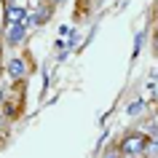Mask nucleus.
Returning <instances> with one entry per match:
<instances>
[{"mask_svg": "<svg viewBox=\"0 0 158 158\" xmlns=\"http://www.w3.org/2000/svg\"><path fill=\"white\" fill-rule=\"evenodd\" d=\"M142 40H145V32H137V35H134V51H131V62H137V56H139V51H142Z\"/></svg>", "mask_w": 158, "mask_h": 158, "instance_id": "6", "label": "nucleus"}, {"mask_svg": "<svg viewBox=\"0 0 158 158\" xmlns=\"http://www.w3.org/2000/svg\"><path fill=\"white\" fill-rule=\"evenodd\" d=\"M145 110H148V99H145V97H137V99L126 107V115H129V118H137L139 113H145Z\"/></svg>", "mask_w": 158, "mask_h": 158, "instance_id": "5", "label": "nucleus"}, {"mask_svg": "<svg viewBox=\"0 0 158 158\" xmlns=\"http://www.w3.org/2000/svg\"><path fill=\"white\" fill-rule=\"evenodd\" d=\"M6 73H8L11 83L16 86V83H24L27 75L32 73V70H30V62H27V56H11V59H8V67H6Z\"/></svg>", "mask_w": 158, "mask_h": 158, "instance_id": "4", "label": "nucleus"}, {"mask_svg": "<svg viewBox=\"0 0 158 158\" xmlns=\"http://www.w3.org/2000/svg\"><path fill=\"white\" fill-rule=\"evenodd\" d=\"M78 40H81V30H70V40H67V48L73 51L75 46H78Z\"/></svg>", "mask_w": 158, "mask_h": 158, "instance_id": "7", "label": "nucleus"}, {"mask_svg": "<svg viewBox=\"0 0 158 158\" xmlns=\"http://www.w3.org/2000/svg\"><path fill=\"white\" fill-rule=\"evenodd\" d=\"M51 3H54V6H62V3H64V0H51Z\"/></svg>", "mask_w": 158, "mask_h": 158, "instance_id": "9", "label": "nucleus"}, {"mask_svg": "<svg viewBox=\"0 0 158 158\" xmlns=\"http://www.w3.org/2000/svg\"><path fill=\"white\" fill-rule=\"evenodd\" d=\"M148 145H150V134L145 129H137V131H126L118 142V150L123 158H142L148 153Z\"/></svg>", "mask_w": 158, "mask_h": 158, "instance_id": "1", "label": "nucleus"}, {"mask_svg": "<svg viewBox=\"0 0 158 158\" xmlns=\"http://www.w3.org/2000/svg\"><path fill=\"white\" fill-rule=\"evenodd\" d=\"M54 11H56V6L51 3V0H40L38 6H35V11L27 16V24H30V30H38V27H43V24H48L51 22V16H54Z\"/></svg>", "mask_w": 158, "mask_h": 158, "instance_id": "3", "label": "nucleus"}, {"mask_svg": "<svg viewBox=\"0 0 158 158\" xmlns=\"http://www.w3.org/2000/svg\"><path fill=\"white\" fill-rule=\"evenodd\" d=\"M153 54L158 56V27H156V32H153Z\"/></svg>", "mask_w": 158, "mask_h": 158, "instance_id": "8", "label": "nucleus"}, {"mask_svg": "<svg viewBox=\"0 0 158 158\" xmlns=\"http://www.w3.org/2000/svg\"><path fill=\"white\" fill-rule=\"evenodd\" d=\"M3 40L8 48H19V46H24L27 35H30V24L27 22H8V24H3Z\"/></svg>", "mask_w": 158, "mask_h": 158, "instance_id": "2", "label": "nucleus"}]
</instances>
